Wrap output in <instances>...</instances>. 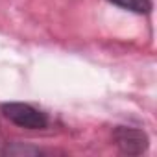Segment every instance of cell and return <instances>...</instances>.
I'll return each instance as SVG.
<instances>
[{"mask_svg": "<svg viewBox=\"0 0 157 157\" xmlns=\"http://www.w3.org/2000/svg\"><path fill=\"white\" fill-rule=\"evenodd\" d=\"M113 6H118L126 11L137 13V15H148L153 8L151 0H107Z\"/></svg>", "mask_w": 157, "mask_h": 157, "instance_id": "3957f363", "label": "cell"}, {"mask_svg": "<svg viewBox=\"0 0 157 157\" xmlns=\"http://www.w3.org/2000/svg\"><path fill=\"white\" fill-rule=\"evenodd\" d=\"M2 115L15 126L24 128V129H44L48 128V115L30 104H22V102H8L0 105Z\"/></svg>", "mask_w": 157, "mask_h": 157, "instance_id": "6da1fadb", "label": "cell"}, {"mask_svg": "<svg viewBox=\"0 0 157 157\" xmlns=\"http://www.w3.org/2000/svg\"><path fill=\"white\" fill-rule=\"evenodd\" d=\"M2 155H44L48 153L46 150L39 148V146H30V144H22V142H11L6 144L0 150Z\"/></svg>", "mask_w": 157, "mask_h": 157, "instance_id": "277c9868", "label": "cell"}, {"mask_svg": "<svg viewBox=\"0 0 157 157\" xmlns=\"http://www.w3.org/2000/svg\"><path fill=\"white\" fill-rule=\"evenodd\" d=\"M113 142L126 155H142L148 150V135L139 128L117 126L113 129Z\"/></svg>", "mask_w": 157, "mask_h": 157, "instance_id": "7a4b0ae2", "label": "cell"}]
</instances>
